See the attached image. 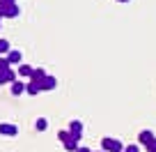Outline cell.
<instances>
[{
    "mask_svg": "<svg viewBox=\"0 0 156 152\" xmlns=\"http://www.w3.org/2000/svg\"><path fill=\"white\" fill-rule=\"evenodd\" d=\"M34 127H37V129H39V132H44V129H46V127H48V120H46V118H39V120H37V122H34Z\"/></svg>",
    "mask_w": 156,
    "mask_h": 152,
    "instance_id": "15",
    "label": "cell"
},
{
    "mask_svg": "<svg viewBox=\"0 0 156 152\" xmlns=\"http://www.w3.org/2000/svg\"><path fill=\"white\" fill-rule=\"evenodd\" d=\"M16 74H19L21 79H30V76H32V67L21 62V65H19V72H16Z\"/></svg>",
    "mask_w": 156,
    "mask_h": 152,
    "instance_id": "9",
    "label": "cell"
},
{
    "mask_svg": "<svg viewBox=\"0 0 156 152\" xmlns=\"http://www.w3.org/2000/svg\"><path fill=\"white\" fill-rule=\"evenodd\" d=\"M97 152H103V150H97Z\"/></svg>",
    "mask_w": 156,
    "mask_h": 152,
    "instance_id": "23",
    "label": "cell"
},
{
    "mask_svg": "<svg viewBox=\"0 0 156 152\" xmlns=\"http://www.w3.org/2000/svg\"><path fill=\"white\" fill-rule=\"evenodd\" d=\"M122 152H140V150H138V145H126Z\"/></svg>",
    "mask_w": 156,
    "mask_h": 152,
    "instance_id": "19",
    "label": "cell"
},
{
    "mask_svg": "<svg viewBox=\"0 0 156 152\" xmlns=\"http://www.w3.org/2000/svg\"><path fill=\"white\" fill-rule=\"evenodd\" d=\"M44 76H46V72H44V69H32V76H30V79H32L34 83H39V81L44 79Z\"/></svg>",
    "mask_w": 156,
    "mask_h": 152,
    "instance_id": "13",
    "label": "cell"
},
{
    "mask_svg": "<svg viewBox=\"0 0 156 152\" xmlns=\"http://www.w3.org/2000/svg\"><path fill=\"white\" fill-rule=\"evenodd\" d=\"M0 134H2V136H16V134H19V127L12 124V122H2L0 124Z\"/></svg>",
    "mask_w": 156,
    "mask_h": 152,
    "instance_id": "6",
    "label": "cell"
},
{
    "mask_svg": "<svg viewBox=\"0 0 156 152\" xmlns=\"http://www.w3.org/2000/svg\"><path fill=\"white\" fill-rule=\"evenodd\" d=\"M55 85H58V81H55V76H51V74H46L44 79L39 81V88H41V92H46V90H53Z\"/></svg>",
    "mask_w": 156,
    "mask_h": 152,
    "instance_id": "5",
    "label": "cell"
},
{
    "mask_svg": "<svg viewBox=\"0 0 156 152\" xmlns=\"http://www.w3.org/2000/svg\"><path fill=\"white\" fill-rule=\"evenodd\" d=\"M58 138L64 143V150H69V152H76V147H78V141L71 136L69 132H58Z\"/></svg>",
    "mask_w": 156,
    "mask_h": 152,
    "instance_id": "2",
    "label": "cell"
},
{
    "mask_svg": "<svg viewBox=\"0 0 156 152\" xmlns=\"http://www.w3.org/2000/svg\"><path fill=\"white\" fill-rule=\"evenodd\" d=\"M19 79V74L14 72V69H0V85H5V83H14V81Z\"/></svg>",
    "mask_w": 156,
    "mask_h": 152,
    "instance_id": "3",
    "label": "cell"
},
{
    "mask_svg": "<svg viewBox=\"0 0 156 152\" xmlns=\"http://www.w3.org/2000/svg\"><path fill=\"white\" fill-rule=\"evenodd\" d=\"M76 152H92V150H90V147H80V145H78V147H76Z\"/></svg>",
    "mask_w": 156,
    "mask_h": 152,
    "instance_id": "20",
    "label": "cell"
},
{
    "mask_svg": "<svg viewBox=\"0 0 156 152\" xmlns=\"http://www.w3.org/2000/svg\"><path fill=\"white\" fill-rule=\"evenodd\" d=\"M0 19H2V12H0Z\"/></svg>",
    "mask_w": 156,
    "mask_h": 152,
    "instance_id": "22",
    "label": "cell"
},
{
    "mask_svg": "<svg viewBox=\"0 0 156 152\" xmlns=\"http://www.w3.org/2000/svg\"><path fill=\"white\" fill-rule=\"evenodd\" d=\"M147 152H156V136L151 138L149 143H147Z\"/></svg>",
    "mask_w": 156,
    "mask_h": 152,
    "instance_id": "16",
    "label": "cell"
},
{
    "mask_svg": "<svg viewBox=\"0 0 156 152\" xmlns=\"http://www.w3.org/2000/svg\"><path fill=\"white\" fill-rule=\"evenodd\" d=\"M9 67V62H7V58L5 55H0V69H7Z\"/></svg>",
    "mask_w": 156,
    "mask_h": 152,
    "instance_id": "17",
    "label": "cell"
},
{
    "mask_svg": "<svg viewBox=\"0 0 156 152\" xmlns=\"http://www.w3.org/2000/svg\"><path fill=\"white\" fill-rule=\"evenodd\" d=\"M69 134H71L76 141H80V136H83V122H80V120H71V124H69Z\"/></svg>",
    "mask_w": 156,
    "mask_h": 152,
    "instance_id": "4",
    "label": "cell"
},
{
    "mask_svg": "<svg viewBox=\"0 0 156 152\" xmlns=\"http://www.w3.org/2000/svg\"><path fill=\"white\" fill-rule=\"evenodd\" d=\"M23 92H25V83L23 81H14V83H12V95L19 97V95H23Z\"/></svg>",
    "mask_w": 156,
    "mask_h": 152,
    "instance_id": "10",
    "label": "cell"
},
{
    "mask_svg": "<svg viewBox=\"0 0 156 152\" xmlns=\"http://www.w3.org/2000/svg\"><path fill=\"white\" fill-rule=\"evenodd\" d=\"M25 92H28V95H39V92H41V88H39V83L30 81V83L25 85Z\"/></svg>",
    "mask_w": 156,
    "mask_h": 152,
    "instance_id": "11",
    "label": "cell"
},
{
    "mask_svg": "<svg viewBox=\"0 0 156 152\" xmlns=\"http://www.w3.org/2000/svg\"><path fill=\"white\" fill-rule=\"evenodd\" d=\"M119 2H129V0H119Z\"/></svg>",
    "mask_w": 156,
    "mask_h": 152,
    "instance_id": "21",
    "label": "cell"
},
{
    "mask_svg": "<svg viewBox=\"0 0 156 152\" xmlns=\"http://www.w3.org/2000/svg\"><path fill=\"white\" fill-rule=\"evenodd\" d=\"M2 19H14V16H19L21 14V9H19V5H7V7H2Z\"/></svg>",
    "mask_w": 156,
    "mask_h": 152,
    "instance_id": "7",
    "label": "cell"
},
{
    "mask_svg": "<svg viewBox=\"0 0 156 152\" xmlns=\"http://www.w3.org/2000/svg\"><path fill=\"white\" fill-rule=\"evenodd\" d=\"M7 5H16V0H0V9L7 7Z\"/></svg>",
    "mask_w": 156,
    "mask_h": 152,
    "instance_id": "18",
    "label": "cell"
},
{
    "mask_svg": "<svg viewBox=\"0 0 156 152\" xmlns=\"http://www.w3.org/2000/svg\"><path fill=\"white\" fill-rule=\"evenodd\" d=\"M5 58H7V62H9V65H21L23 53H21V51H12V49H9V53H7Z\"/></svg>",
    "mask_w": 156,
    "mask_h": 152,
    "instance_id": "8",
    "label": "cell"
},
{
    "mask_svg": "<svg viewBox=\"0 0 156 152\" xmlns=\"http://www.w3.org/2000/svg\"><path fill=\"white\" fill-rule=\"evenodd\" d=\"M7 53H9V42L0 39V55H7Z\"/></svg>",
    "mask_w": 156,
    "mask_h": 152,
    "instance_id": "14",
    "label": "cell"
},
{
    "mask_svg": "<svg viewBox=\"0 0 156 152\" xmlns=\"http://www.w3.org/2000/svg\"><path fill=\"white\" fill-rule=\"evenodd\" d=\"M151 138H154V134H151L149 129H145V132H140V143H142V145H147V143H149Z\"/></svg>",
    "mask_w": 156,
    "mask_h": 152,
    "instance_id": "12",
    "label": "cell"
},
{
    "mask_svg": "<svg viewBox=\"0 0 156 152\" xmlns=\"http://www.w3.org/2000/svg\"><path fill=\"white\" fill-rule=\"evenodd\" d=\"M101 150H103V152H122V150H124V145L117 141V138L106 136V138L101 141Z\"/></svg>",
    "mask_w": 156,
    "mask_h": 152,
    "instance_id": "1",
    "label": "cell"
}]
</instances>
